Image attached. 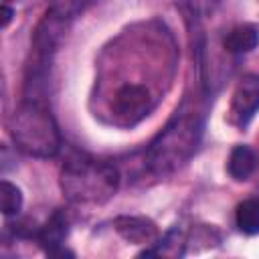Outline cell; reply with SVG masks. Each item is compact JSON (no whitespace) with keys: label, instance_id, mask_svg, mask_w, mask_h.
I'll use <instances>...</instances> for the list:
<instances>
[{"label":"cell","instance_id":"9c48e42d","mask_svg":"<svg viewBox=\"0 0 259 259\" xmlns=\"http://www.w3.org/2000/svg\"><path fill=\"white\" fill-rule=\"evenodd\" d=\"M257 166V158L251 148L247 146H235L229 158V174L235 180H247Z\"/></svg>","mask_w":259,"mask_h":259},{"label":"cell","instance_id":"8992f818","mask_svg":"<svg viewBox=\"0 0 259 259\" xmlns=\"http://www.w3.org/2000/svg\"><path fill=\"white\" fill-rule=\"evenodd\" d=\"M113 227L125 241L136 243V245H154L160 239V233H158L156 225L146 217H127V214H123V217H117L113 221Z\"/></svg>","mask_w":259,"mask_h":259},{"label":"cell","instance_id":"7c38bea8","mask_svg":"<svg viewBox=\"0 0 259 259\" xmlns=\"http://www.w3.org/2000/svg\"><path fill=\"white\" fill-rule=\"evenodd\" d=\"M87 0H49V10L57 16H61L63 20L77 16Z\"/></svg>","mask_w":259,"mask_h":259},{"label":"cell","instance_id":"6da1fadb","mask_svg":"<svg viewBox=\"0 0 259 259\" xmlns=\"http://www.w3.org/2000/svg\"><path fill=\"white\" fill-rule=\"evenodd\" d=\"M117 170L93 160H69L61 172V188L73 202H105L117 190Z\"/></svg>","mask_w":259,"mask_h":259},{"label":"cell","instance_id":"3957f363","mask_svg":"<svg viewBox=\"0 0 259 259\" xmlns=\"http://www.w3.org/2000/svg\"><path fill=\"white\" fill-rule=\"evenodd\" d=\"M200 134V123L196 115L176 113V117L168 123V127L158 136V140L150 148V166L158 174H166L184 164L196 148Z\"/></svg>","mask_w":259,"mask_h":259},{"label":"cell","instance_id":"8fae6325","mask_svg":"<svg viewBox=\"0 0 259 259\" xmlns=\"http://www.w3.org/2000/svg\"><path fill=\"white\" fill-rule=\"evenodd\" d=\"M22 206V192L18 186H14L12 182L8 180H2L0 182V208L6 217L10 214H16Z\"/></svg>","mask_w":259,"mask_h":259},{"label":"cell","instance_id":"277c9868","mask_svg":"<svg viewBox=\"0 0 259 259\" xmlns=\"http://www.w3.org/2000/svg\"><path fill=\"white\" fill-rule=\"evenodd\" d=\"M152 109V97L142 85H123L113 97V111L123 123H136Z\"/></svg>","mask_w":259,"mask_h":259},{"label":"cell","instance_id":"52a82bcc","mask_svg":"<svg viewBox=\"0 0 259 259\" xmlns=\"http://www.w3.org/2000/svg\"><path fill=\"white\" fill-rule=\"evenodd\" d=\"M257 45H259V26L253 22H245V24L235 26L225 38V49L233 55L249 53Z\"/></svg>","mask_w":259,"mask_h":259},{"label":"cell","instance_id":"30bf717a","mask_svg":"<svg viewBox=\"0 0 259 259\" xmlns=\"http://www.w3.org/2000/svg\"><path fill=\"white\" fill-rule=\"evenodd\" d=\"M237 227L247 235L259 233V198L243 200L237 206Z\"/></svg>","mask_w":259,"mask_h":259},{"label":"cell","instance_id":"5bb4252c","mask_svg":"<svg viewBox=\"0 0 259 259\" xmlns=\"http://www.w3.org/2000/svg\"><path fill=\"white\" fill-rule=\"evenodd\" d=\"M6 2H8V0H4V4H6Z\"/></svg>","mask_w":259,"mask_h":259},{"label":"cell","instance_id":"4fadbf2b","mask_svg":"<svg viewBox=\"0 0 259 259\" xmlns=\"http://www.w3.org/2000/svg\"><path fill=\"white\" fill-rule=\"evenodd\" d=\"M12 16H14V10H12L8 4H4V6H2V28L8 26V22L12 20Z\"/></svg>","mask_w":259,"mask_h":259},{"label":"cell","instance_id":"ba28073f","mask_svg":"<svg viewBox=\"0 0 259 259\" xmlns=\"http://www.w3.org/2000/svg\"><path fill=\"white\" fill-rule=\"evenodd\" d=\"M65 237H67V221L61 212H55L49 219V223L38 231V243L47 249L49 255L61 249Z\"/></svg>","mask_w":259,"mask_h":259},{"label":"cell","instance_id":"7a4b0ae2","mask_svg":"<svg viewBox=\"0 0 259 259\" xmlns=\"http://www.w3.org/2000/svg\"><path fill=\"white\" fill-rule=\"evenodd\" d=\"M10 136L14 144L38 158H49L59 152L61 138L51 113L40 107L38 103H24L20 105L10 117Z\"/></svg>","mask_w":259,"mask_h":259},{"label":"cell","instance_id":"5b68a950","mask_svg":"<svg viewBox=\"0 0 259 259\" xmlns=\"http://www.w3.org/2000/svg\"><path fill=\"white\" fill-rule=\"evenodd\" d=\"M257 109H259V77L247 75L239 81L233 93V103H231L233 121L245 125L257 113Z\"/></svg>","mask_w":259,"mask_h":259}]
</instances>
